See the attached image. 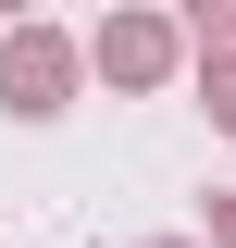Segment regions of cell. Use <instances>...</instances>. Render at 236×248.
Returning a JSON list of instances; mask_svg holds the SVG:
<instances>
[{
    "instance_id": "2",
    "label": "cell",
    "mask_w": 236,
    "mask_h": 248,
    "mask_svg": "<svg viewBox=\"0 0 236 248\" xmlns=\"http://www.w3.org/2000/svg\"><path fill=\"white\" fill-rule=\"evenodd\" d=\"M211 112H224V124H236V75H211Z\"/></svg>"
},
{
    "instance_id": "1",
    "label": "cell",
    "mask_w": 236,
    "mask_h": 248,
    "mask_svg": "<svg viewBox=\"0 0 236 248\" xmlns=\"http://www.w3.org/2000/svg\"><path fill=\"white\" fill-rule=\"evenodd\" d=\"M0 87H25V99H13V112H62V50H50V37H25V50H13V62H0Z\"/></svg>"
}]
</instances>
